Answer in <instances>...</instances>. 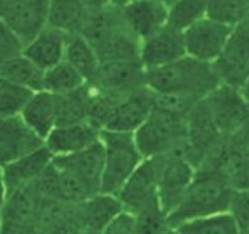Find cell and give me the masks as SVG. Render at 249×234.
<instances>
[{"label": "cell", "mask_w": 249, "mask_h": 234, "mask_svg": "<svg viewBox=\"0 0 249 234\" xmlns=\"http://www.w3.org/2000/svg\"><path fill=\"white\" fill-rule=\"evenodd\" d=\"M145 84L156 95H181L204 100L221 84L213 63L185 56L164 67L145 70Z\"/></svg>", "instance_id": "1"}, {"label": "cell", "mask_w": 249, "mask_h": 234, "mask_svg": "<svg viewBox=\"0 0 249 234\" xmlns=\"http://www.w3.org/2000/svg\"><path fill=\"white\" fill-rule=\"evenodd\" d=\"M233 192V187L222 176L213 171L197 170L185 196L167 215L169 228L175 230L193 220L227 214Z\"/></svg>", "instance_id": "2"}, {"label": "cell", "mask_w": 249, "mask_h": 234, "mask_svg": "<svg viewBox=\"0 0 249 234\" xmlns=\"http://www.w3.org/2000/svg\"><path fill=\"white\" fill-rule=\"evenodd\" d=\"M81 35L93 46L100 62L139 60L141 40L124 24L120 10L112 6L89 13Z\"/></svg>", "instance_id": "3"}, {"label": "cell", "mask_w": 249, "mask_h": 234, "mask_svg": "<svg viewBox=\"0 0 249 234\" xmlns=\"http://www.w3.org/2000/svg\"><path fill=\"white\" fill-rule=\"evenodd\" d=\"M186 117L153 106L148 119L134 132V141L143 158L174 155L191 161L186 138Z\"/></svg>", "instance_id": "4"}, {"label": "cell", "mask_w": 249, "mask_h": 234, "mask_svg": "<svg viewBox=\"0 0 249 234\" xmlns=\"http://www.w3.org/2000/svg\"><path fill=\"white\" fill-rule=\"evenodd\" d=\"M101 142L104 146L101 193L117 196L131 174L142 163L143 157L136 146L134 133L103 130Z\"/></svg>", "instance_id": "5"}, {"label": "cell", "mask_w": 249, "mask_h": 234, "mask_svg": "<svg viewBox=\"0 0 249 234\" xmlns=\"http://www.w3.org/2000/svg\"><path fill=\"white\" fill-rule=\"evenodd\" d=\"M160 168L161 157L143 158L137 170L131 174L126 184L117 193V198L124 212H129L131 215H139L143 211L161 207L158 198Z\"/></svg>", "instance_id": "6"}, {"label": "cell", "mask_w": 249, "mask_h": 234, "mask_svg": "<svg viewBox=\"0 0 249 234\" xmlns=\"http://www.w3.org/2000/svg\"><path fill=\"white\" fill-rule=\"evenodd\" d=\"M87 84L95 92L119 100L147 87L145 68L141 60L103 62L93 79Z\"/></svg>", "instance_id": "7"}, {"label": "cell", "mask_w": 249, "mask_h": 234, "mask_svg": "<svg viewBox=\"0 0 249 234\" xmlns=\"http://www.w3.org/2000/svg\"><path fill=\"white\" fill-rule=\"evenodd\" d=\"M49 0H0V21L25 46L48 27Z\"/></svg>", "instance_id": "8"}, {"label": "cell", "mask_w": 249, "mask_h": 234, "mask_svg": "<svg viewBox=\"0 0 249 234\" xmlns=\"http://www.w3.org/2000/svg\"><path fill=\"white\" fill-rule=\"evenodd\" d=\"M204 100L222 138L233 136L249 117V103L241 95L240 89L227 84H219Z\"/></svg>", "instance_id": "9"}, {"label": "cell", "mask_w": 249, "mask_h": 234, "mask_svg": "<svg viewBox=\"0 0 249 234\" xmlns=\"http://www.w3.org/2000/svg\"><path fill=\"white\" fill-rule=\"evenodd\" d=\"M221 84L240 89L249 76V22L233 27L221 56L213 63Z\"/></svg>", "instance_id": "10"}, {"label": "cell", "mask_w": 249, "mask_h": 234, "mask_svg": "<svg viewBox=\"0 0 249 234\" xmlns=\"http://www.w3.org/2000/svg\"><path fill=\"white\" fill-rule=\"evenodd\" d=\"M233 27L214 19L204 18L183 30L186 56L197 60L214 63L224 49Z\"/></svg>", "instance_id": "11"}, {"label": "cell", "mask_w": 249, "mask_h": 234, "mask_svg": "<svg viewBox=\"0 0 249 234\" xmlns=\"http://www.w3.org/2000/svg\"><path fill=\"white\" fill-rule=\"evenodd\" d=\"M196 166L186 158L161 155L158 198L166 215H169L185 196L196 177Z\"/></svg>", "instance_id": "12"}, {"label": "cell", "mask_w": 249, "mask_h": 234, "mask_svg": "<svg viewBox=\"0 0 249 234\" xmlns=\"http://www.w3.org/2000/svg\"><path fill=\"white\" fill-rule=\"evenodd\" d=\"M155 106V95L148 87H143L123 98L115 100L112 111L103 130L122 133H134L148 119ZM101 130V132H103Z\"/></svg>", "instance_id": "13"}, {"label": "cell", "mask_w": 249, "mask_h": 234, "mask_svg": "<svg viewBox=\"0 0 249 234\" xmlns=\"http://www.w3.org/2000/svg\"><path fill=\"white\" fill-rule=\"evenodd\" d=\"M186 138L191 149V163L196 170L200 166L205 157L222 139L210 116L205 100H200L186 117Z\"/></svg>", "instance_id": "14"}, {"label": "cell", "mask_w": 249, "mask_h": 234, "mask_svg": "<svg viewBox=\"0 0 249 234\" xmlns=\"http://www.w3.org/2000/svg\"><path fill=\"white\" fill-rule=\"evenodd\" d=\"M185 56L186 48L185 40H183V32L169 24L164 29L156 32L155 35L141 41L139 60L145 70L164 67V65L172 63Z\"/></svg>", "instance_id": "15"}, {"label": "cell", "mask_w": 249, "mask_h": 234, "mask_svg": "<svg viewBox=\"0 0 249 234\" xmlns=\"http://www.w3.org/2000/svg\"><path fill=\"white\" fill-rule=\"evenodd\" d=\"M44 146L43 139L25 125L21 116L0 119V168Z\"/></svg>", "instance_id": "16"}, {"label": "cell", "mask_w": 249, "mask_h": 234, "mask_svg": "<svg viewBox=\"0 0 249 234\" xmlns=\"http://www.w3.org/2000/svg\"><path fill=\"white\" fill-rule=\"evenodd\" d=\"M120 15L128 29L142 41L166 27L169 6L158 0H136L122 8Z\"/></svg>", "instance_id": "17"}, {"label": "cell", "mask_w": 249, "mask_h": 234, "mask_svg": "<svg viewBox=\"0 0 249 234\" xmlns=\"http://www.w3.org/2000/svg\"><path fill=\"white\" fill-rule=\"evenodd\" d=\"M101 139V130L90 122L73 123V125H57L44 139V147L52 157H62L79 152Z\"/></svg>", "instance_id": "18"}, {"label": "cell", "mask_w": 249, "mask_h": 234, "mask_svg": "<svg viewBox=\"0 0 249 234\" xmlns=\"http://www.w3.org/2000/svg\"><path fill=\"white\" fill-rule=\"evenodd\" d=\"M52 158H54L52 154L43 146L34 152L24 155L22 158L3 166L2 171L6 195L18 190V188L35 184L41 177V174L49 168Z\"/></svg>", "instance_id": "19"}, {"label": "cell", "mask_w": 249, "mask_h": 234, "mask_svg": "<svg viewBox=\"0 0 249 234\" xmlns=\"http://www.w3.org/2000/svg\"><path fill=\"white\" fill-rule=\"evenodd\" d=\"M52 163L77 174L84 180L100 188L101 193V177L104 168V146L101 139L96 144L84 149V151L70 155H62V157H54Z\"/></svg>", "instance_id": "20"}, {"label": "cell", "mask_w": 249, "mask_h": 234, "mask_svg": "<svg viewBox=\"0 0 249 234\" xmlns=\"http://www.w3.org/2000/svg\"><path fill=\"white\" fill-rule=\"evenodd\" d=\"M65 46H67V34L48 25L34 40L25 44L22 54L41 70L48 71L54 65L65 60Z\"/></svg>", "instance_id": "21"}, {"label": "cell", "mask_w": 249, "mask_h": 234, "mask_svg": "<svg viewBox=\"0 0 249 234\" xmlns=\"http://www.w3.org/2000/svg\"><path fill=\"white\" fill-rule=\"evenodd\" d=\"M76 211L82 233L90 231L100 234L104 226L119 215L123 209L119 198L114 195L98 193L84 203L76 204Z\"/></svg>", "instance_id": "22"}, {"label": "cell", "mask_w": 249, "mask_h": 234, "mask_svg": "<svg viewBox=\"0 0 249 234\" xmlns=\"http://www.w3.org/2000/svg\"><path fill=\"white\" fill-rule=\"evenodd\" d=\"M21 119L44 142L49 133L57 127L54 94L48 92V90L35 92L30 97L27 105L24 106Z\"/></svg>", "instance_id": "23"}, {"label": "cell", "mask_w": 249, "mask_h": 234, "mask_svg": "<svg viewBox=\"0 0 249 234\" xmlns=\"http://www.w3.org/2000/svg\"><path fill=\"white\" fill-rule=\"evenodd\" d=\"M89 11L81 0H49L48 25L67 35L81 34Z\"/></svg>", "instance_id": "24"}, {"label": "cell", "mask_w": 249, "mask_h": 234, "mask_svg": "<svg viewBox=\"0 0 249 234\" xmlns=\"http://www.w3.org/2000/svg\"><path fill=\"white\" fill-rule=\"evenodd\" d=\"M55 97V119L57 125H73L89 122L91 101V90L89 84L73 92L54 95Z\"/></svg>", "instance_id": "25"}, {"label": "cell", "mask_w": 249, "mask_h": 234, "mask_svg": "<svg viewBox=\"0 0 249 234\" xmlns=\"http://www.w3.org/2000/svg\"><path fill=\"white\" fill-rule=\"evenodd\" d=\"M0 78L29 89L30 92L44 90V70H41L24 54L0 63Z\"/></svg>", "instance_id": "26"}, {"label": "cell", "mask_w": 249, "mask_h": 234, "mask_svg": "<svg viewBox=\"0 0 249 234\" xmlns=\"http://www.w3.org/2000/svg\"><path fill=\"white\" fill-rule=\"evenodd\" d=\"M65 60L70 65H73L87 82L93 79V76L96 75V71L101 65L93 46L81 34L67 35Z\"/></svg>", "instance_id": "27"}, {"label": "cell", "mask_w": 249, "mask_h": 234, "mask_svg": "<svg viewBox=\"0 0 249 234\" xmlns=\"http://www.w3.org/2000/svg\"><path fill=\"white\" fill-rule=\"evenodd\" d=\"M85 84L87 81L84 79V76L67 60H62L48 71H44V90L54 95L73 92Z\"/></svg>", "instance_id": "28"}, {"label": "cell", "mask_w": 249, "mask_h": 234, "mask_svg": "<svg viewBox=\"0 0 249 234\" xmlns=\"http://www.w3.org/2000/svg\"><path fill=\"white\" fill-rule=\"evenodd\" d=\"M207 18L237 27L249 19V0H208Z\"/></svg>", "instance_id": "29"}, {"label": "cell", "mask_w": 249, "mask_h": 234, "mask_svg": "<svg viewBox=\"0 0 249 234\" xmlns=\"http://www.w3.org/2000/svg\"><path fill=\"white\" fill-rule=\"evenodd\" d=\"M208 0H177L169 6L167 24L178 30H185L194 22L207 18Z\"/></svg>", "instance_id": "30"}, {"label": "cell", "mask_w": 249, "mask_h": 234, "mask_svg": "<svg viewBox=\"0 0 249 234\" xmlns=\"http://www.w3.org/2000/svg\"><path fill=\"white\" fill-rule=\"evenodd\" d=\"M35 92L0 78V119L21 116L24 106Z\"/></svg>", "instance_id": "31"}, {"label": "cell", "mask_w": 249, "mask_h": 234, "mask_svg": "<svg viewBox=\"0 0 249 234\" xmlns=\"http://www.w3.org/2000/svg\"><path fill=\"white\" fill-rule=\"evenodd\" d=\"M177 234H238L229 214L193 220L174 230Z\"/></svg>", "instance_id": "32"}, {"label": "cell", "mask_w": 249, "mask_h": 234, "mask_svg": "<svg viewBox=\"0 0 249 234\" xmlns=\"http://www.w3.org/2000/svg\"><path fill=\"white\" fill-rule=\"evenodd\" d=\"M227 214L238 234H249V188L235 190Z\"/></svg>", "instance_id": "33"}, {"label": "cell", "mask_w": 249, "mask_h": 234, "mask_svg": "<svg viewBox=\"0 0 249 234\" xmlns=\"http://www.w3.org/2000/svg\"><path fill=\"white\" fill-rule=\"evenodd\" d=\"M136 218L137 234H166L170 228L167 225V215L161 207L143 211Z\"/></svg>", "instance_id": "34"}, {"label": "cell", "mask_w": 249, "mask_h": 234, "mask_svg": "<svg viewBox=\"0 0 249 234\" xmlns=\"http://www.w3.org/2000/svg\"><path fill=\"white\" fill-rule=\"evenodd\" d=\"M24 44L6 25L0 21V63L22 54Z\"/></svg>", "instance_id": "35"}, {"label": "cell", "mask_w": 249, "mask_h": 234, "mask_svg": "<svg viewBox=\"0 0 249 234\" xmlns=\"http://www.w3.org/2000/svg\"><path fill=\"white\" fill-rule=\"evenodd\" d=\"M100 234H137L136 218L129 212L122 211L119 215L104 226V230Z\"/></svg>", "instance_id": "36"}, {"label": "cell", "mask_w": 249, "mask_h": 234, "mask_svg": "<svg viewBox=\"0 0 249 234\" xmlns=\"http://www.w3.org/2000/svg\"><path fill=\"white\" fill-rule=\"evenodd\" d=\"M231 184L233 187V190L249 188V147L245 149L243 157H241V160H240V165L233 174Z\"/></svg>", "instance_id": "37"}, {"label": "cell", "mask_w": 249, "mask_h": 234, "mask_svg": "<svg viewBox=\"0 0 249 234\" xmlns=\"http://www.w3.org/2000/svg\"><path fill=\"white\" fill-rule=\"evenodd\" d=\"M81 3L85 6L89 13L103 11L110 6V0H81Z\"/></svg>", "instance_id": "38"}, {"label": "cell", "mask_w": 249, "mask_h": 234, "mask_svg": "<svg viewBox=\"0 0 249 234\" xmlns=\"http://www.w3.org/2000/svg\"><path fill=\"white\" fill-rule=\"evenodd\" d=\"M235 141L238 142V144L245 146V147H249V117L246 119V122L243 123V127H241L237 133L233 135Z\"/></svg>", "instance_id": "39"}, {"label": "cell", "mask_w": 249, "mask_h": 234, "mask_svg": "<svg viewBox=\"0 0 249 234\" xmlns=\"http://www.w3.org/2000/svg\"><path fill=\"white\" fill-rule=\"evenodd\" d=\"M5 199H6V187H5V180H3V171L0 168V211L5 204Z\"/></svg>", "instance_id": "40"}, {"label": "cell", "mask_w": 249, "mask_h": 234, "mask_svg": "<svg viewBox=\"0 0 249 234\" xmlns=\"http://www.w3.org/2000/svg\"><path fill=\"white\" fill-rule=\"evenodd\" d=\"M136 2V0H110V6L115 10H122L124 6H128L129 3Z\"/></svg>", "instance_id": "41"}, {"label": "cell", "mask_w": 249, "mask_h": 234, "mask_svg": "<svg viewBox=\"0 0 249 234\" xmlns=\"http://www.w3.org/2000/svg\"><path fill=\"white\" fill-rule=\"evenodd\" d=\"M240 92H241V95L245 97V100L249 103V76H248V79L245 81L243 86L240 87Z\"/></svg>", "instance_id": "42"}, {"label": "cell", "mask_w": 249, "mask_h": 234, "mask_svg": "<svg viewBox=\"0 0 249 234\" xmlns=\"http://www.w3.org/2000/svg\"><path fill=\"white\" fill-rule=\"evenodd\" d=\"M158 2H161V3H164L166 6H170V5H174L177 0H158Z\"/></svg>", "instance_id": "43"}, {"label": "cell", "mask_w": 249, "mask_h": 234, "mask_svg": "<svg viewBox=\"0 0 249 234\" xmlns=\"http://www.w3.org/2000/svg\"><path fill=\"white\" fill-rule=\"evenodd\" d=\"M166 234H177V233H175V231H174V230H169V231H167V233H166Z\"/></svg>", "instance_id": "44"}, {"label": "cell", "mask_w": 249, "mask_h": 234, "mask_svg": "<svg viewBox=\"0 0 249 234\" xmlns=\"http://www.w3.org/2000/svg\"><path fill=\"white\" fill-rule=\"evenodd\" d=\"M248 22H249V19H248Z\"/></svg>", "instance_id": "45"}]
</instances>
